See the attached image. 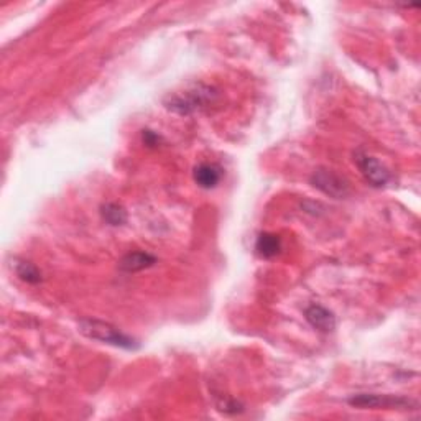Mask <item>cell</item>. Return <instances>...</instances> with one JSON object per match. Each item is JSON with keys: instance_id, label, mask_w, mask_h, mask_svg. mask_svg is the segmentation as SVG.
<instances>
[{"instance_id": "obj_1", "label": "cell", "mask_w": 421, "mask_h": 421, "mask_svg": "<svg viewBox=\"0 0 421 421\" xmlns=\"http://www.w3.org/2000/svg\"><path fill=\"white\" fill-rule=\"evenodd\" d=\"M219 100V93L212 86L196 84L191 89L183 91V93L170 94L165 99V108L170 113L178 115H191L196 113L212 108Z\"/></svg>"}, {"instance_id": "obj_2", "label": "cell", "mask_w": 421, "mask_h": 421, "mask_svg": "<svg viewBox=\"0 0 421 421\" xmlns=\"http://www.w3.org/2000/svg\"><path fill=\"white\" fill-rule=\"evenodd\" d=\"M79 333L83 336L93 339V341H99L103 344H109V346L127 349V351H134L139 349V342L134 338L127 336L125 333H122L119 328H115L114 324L100 321V319H81L78 324Z\"/></svg>"}, {"instance_id": "obj_3", "label": "cell", "mask_w": 421, "mask_h": 421, "mask_svg": "<svg viewBox=\"0 0 421 421\" xmlns=\"http://www.w3.org/2000/svg\"><path fill=\"white\" fill-rule=\"evenodd\" d=\"M347 403L354 408L362 410H418V402L408 397L398 395H379V393H359L347 400Z\"/></svg>"}, {"instance_id": "obj_4", "label": "cell", "mask_w": 421, "mask_h": 421, "mask_svg": "<svg viewBox=\"0 0 421 421\" xmlns=\"http://www.w3.org/2000/svg\"><path fill=\"white\" fill-rule=\"evenodd\" d=\"M309 183L324 195L334 197V200H342L351 195V185L342 175L336 173L329 168H318L309 176Z\"/></svg>"}, {"instance_id": "obj_5", "label": "cell", "mask_w": 421, "mask_h": 421, "mask_svg": "<svg viewBox=\"0 0 421 421\" xmlns=\"http://www.w3.org/2000/svg\"><path fill=\"white\" fill-rule=\"evenodd\" d=\"M354 161H356L357 168L361 170V173L365 180H367L372 186H385L390 181V171L387 166L380 163L375 156L365 154L362 150H357L354 155Z\"/></svg>"}, {"instance_id": "obj_6", "label": "cell", "mask_w": 421, "mask_h": 421, "mask_svg": "<svg viewBox=\"0 0 421 421\" xmlns=\"http://www.w3.org/2000/svg\"><path fill=\"white\" fill-rule=\"evenodd\" d=\"M304 318L314 329L321 333H333L336 329V316L323 304H309L304 309Z\"/></svg>"}, {"instance_id": "obj_7", "label": "cell", "mask_w": 421, "mask_h": 421, "mask_svg": "<svg viewBox=\"0 0 421 421\" xmlns=\"http://www.w3.org/2000/svg\"><path fill=\"white\" fill-rule=\"evenodd\" d=\"M156 263V257L149 252H129L127 255L120 258L119 268L125 273H137L146 268L154 267Z\"/></svg>"}, {"instance_id": "obj_8", "label": "cell", "mask_w": 421, "mask_h": 421, "mask_svg": "<svg viewBox=\"0 0 421 421\" xmlns=\"http://www.w3.org/2000/svg\"><path fill=\"white\" fill-rule=\"evenodd\" d=\"M192 178L202 190H212L221 183L222 170L214 163H201L192 171Z\"/></svg>"}, {"instance_id": "obj_9", "label": "cell", "mask_w": 421, "mask_h": 421, "mask_svg": "<svg viewBox=\"0 0 421 421\" xmlns=\"http://www.w3.org/2000/svg\"><path fill=\"white\" fill-rule=\"evenodd\" d=\"M255 250L262 258H273L282 252V239L280 236L272 234V232H262L257 237Z\"/></svg>"}, {"instance_id": "obj_10", "label": "cell", "mask_w": 421, "mask_h": 421, "mask_svg": "<svg viewBox=\"0 0 421 421\" xmlns=\"http://www.w3.org/2000/svg\"><path fill=\"white\" fill-rule=\"evenodd\" d=\"M15 273L20 280L28 283V285H38L43 280L42 272L38 270V267L35 263L28 260H17L15 262Z\"/></svg>"}, {"instance_id": "obj_11", "label": "cell", "mask_w": 421, "mask_h": 421, "mask_svg": "<svg viewBox=\"0 0 421 421\" xmlns=\"http://www.w3.org/2000/svg\"><path fill=\"white\" fill-rule=\"evenodd\" d=\"M100 216L109 226H122L127 222V211L117 202H105L100 206Z\"/></svg>"}, {"instance_id": "obj_12", "label": "cell", "mask_w": 421, "mask_h": 421, "mask_svg": "<svg viewBox=\"0 0 421 421\" xmlns=\"http://www.w3.org/2000/svg\"><path fill=\"white\" fill-rule=\"evenodd\" d=\"M216 407L219 412L227 413V415H237L243 412V405H241L237 400L231 398V397H221L219 400H216Z\"/></svg>"}, {"instance_id": "obj_13", "label": "cell", "mask_w": 421, "mask_h": 421, "mask_svg": "<svg viewBox=\"0 0 421 421\" xmlns=\"http://www.w3.org/2000/svg\"><path fill=\"white\" fill-rule=\"evenodd\" d=\"M142 140H144V144L146 146H150V149H155V146L160 145L161 137L158 134H155L154 130H144V132H142Z\"/></svg>"}]
</instances>
